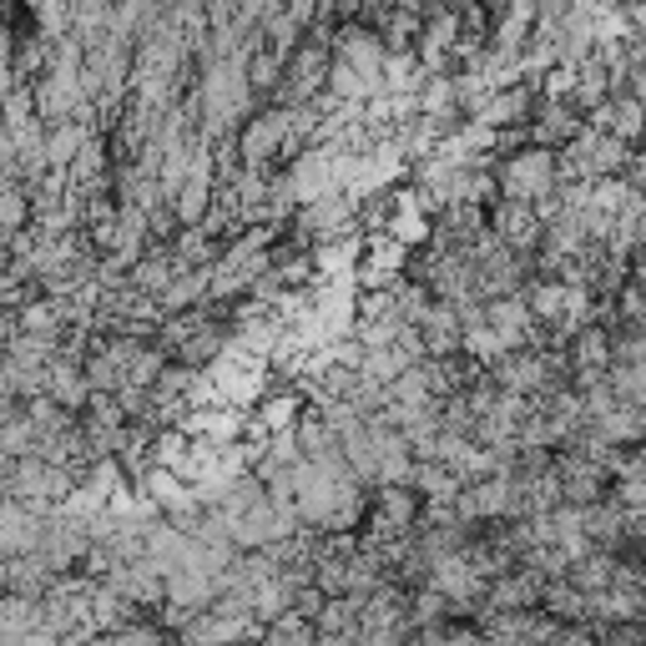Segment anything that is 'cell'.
<instances>
[{"label": "cell", "instance_id": "1", "mask_svg": "<svg viewBox=\"0 0 646 646\" xmlns=\"http://www.w3.org/2000/svg\"><path fill=\"white\" fill-rule=\"evenodd\" d=\"M0 222H5V228L21 222V197H15V193H0Z\"/></svg>", "mask_w": 646, "mask_h": 646}]
</instances>
